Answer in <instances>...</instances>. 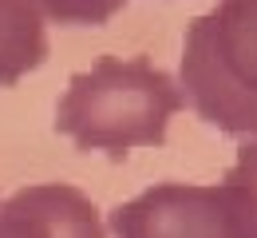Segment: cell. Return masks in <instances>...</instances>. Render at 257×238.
Masks as SVG:
<instances>
[{
    "mask_svg": "<svg viewBox=\"0 0 257 238\" xmlns=\"http://www.w3.org/2000/svg\"><path fill=\"white\" fill-rule=\"evenodd\" d=\"M40 16L60 28H103L131 0H32Z\"/></svg>",
    "mask_w": 257,
    "mask_h": 238,
    "instance_id": "obj_6",
    "label": "cell"
},
{
    "mask_svg": "<svg viewBox=\"0 0 257 238\" xmlns=\"http://www.w3.org/2000/svg\"><path fill=\"white\" fill-rule=\"evenodd\" d=\"M182 107L186 96L178 80L155 60L103 52L91 68L67 80L56 103V131L79 151L127 159L135 147H162Z\"/></svg>",
    "mask_w": 257,
    "mask_h": 238,
    "instance_id": "obj_1",
    "label": "cell"
},
{
    "mask_svg": "<svg viewBox=\"0 0 257 238\" xmlns=\"http://www.w3.org/2000/svg\"><path fill=\"white\" fill-rule=\"evenodd\" d=\"M225 183L241 195V203H245V210H249V222H253V234H257V135L241 139L233 167L225 171Z\"/></svg>",
    "mask_w": 257,
    "mask_h": 238,
    "instance_id": "obj_7",
    "label": "cell"
},
{
    "mask_svg": "<svg viewBox=\"0 0 257 238\" xmlns=\"http://www.w3.org/2000/svg\"><path fill=\"white\" fill-rule=\"evenodd\" d=\"M115 238H257L229 183H155L107 214Z\"/></svg>",
    "mask_w": 257,
    "mask_h": 238,
    "instance_id": "obj_3",
    "label": "cell"
},
{
    "mask_svg": "<svg viewBox=\"0 0 257 238\" xmlns=\"http://www.w3.org/2000/svg\"><path fill=\"white\" fill-rule=\"evenodd\" d=\"M178 88L222 135H257V0H218L182 36Z\"/></svg>",
    "mask_w": 257,
    "mask_h": 238,
    "instance_id": "obj_2",
    "label": "cell"
},
{
    "mask_svg": "<svg viewBox=\"0 0 257 238\" xmlns=\"http://www.w3.org/2000/svg\"><path fill=\"white\" fill-rule=\"evenodd\" d=\"M0 238H107V226L79 187L32 183L0 203Z\"/></svg>",
    "mask_w": 257,
    "mask_h": 238,
    "instance_id": "obj_4",
    "label": "cell"
},
{
    "mask_svg": "<svg viewBox=\"0 0 257 238\" xmlns=\"http://www.w3.org/2000/svg\"><path fill=\"white\" fill-rule=\"evenodd\" d=\"M48 60V20L32 0H0V88L20 84Z\"/></svg>",
    "mask_w": 257,
    "mask_h": 238,
    "instance_id": "obj_5",
    "label": "cell"
}]
</instances>
